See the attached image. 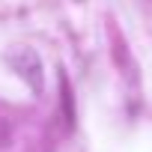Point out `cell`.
<instances>
[{
    "instance_id": "cell-4",
    "label": "cell",
    "mask_w": 152,
    "mask_h": 152,
    "mask_svg": "<svg viewBox=\"0 0 152 152\" xmlns=\"http://www.w3.org/2000/svg\"><path fill=\"white\" fill-rule=\"evenodd\" d=\"M9 137H12L9 125H6V122H0V146H6V143H9Z\"/></svg>"
},
{
    "instance_id": "cell-3",
    "label": "cell",
    "mask_w": 152,
    "mask_h": 152,
    "mask_svg": "<svg viewBox=\"0 0 152 152\" xmlns=\"http://www.w3.org/2000/svg\"><path fill=\"white\" fill-rule=\"evenodd\" d=\"M107 33H110V42H113V63L122 69V66H128V45H125V39L119 36V30L110 24L107 27Z\"/></svg>"
},
{
    "instance_id": "cell-2",
    "label": "cell",
    "mask_w": 152,
    "mask_h": 152,
    "mask_svg": "<svg viewBox=\"0 0 152 152\" xmlns=\"http://www.w3.org/2000/svg\"><path fill=\"white\" fill-rule=\"evenodd\" d=\"M57 81H60V96H63V116H66V125L75 128V93H72V87H69L66 72L57 75Z\"/></svg>"
},
{
    "instance_id": "cell-1",
    "label": "cell",
    "mask_w": 152,
    "mask_h": 152,
    "mask_svg": "<svg viewBox=\"0 0 152 152\" xmlns=\"http://www.w3.org/2000/svg\"><path fill=\"white\" fill-rule=\"evenodd\" d=\"M9 63H12V69L21 75V78L30 84L33 93H42V87H45V75H42V63H39V54H36V51L21 48V51H15V54L9 57Z\"/></svg>"
}]
</instances>
